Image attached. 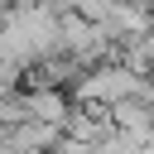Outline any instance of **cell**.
I'll list each match as a JSON object with an SVG mask.
<instances>
[{"label":"cell","mask_w":154,"mask_h":154,"mask_svg":"<svg viewBox=\"0 0 154 154\" xmlns=\"http://www.w3.org/2000/svg\"><path fill=\"white\" fill-rule=\"evenodd\" d=\"M140 53H144V63H149V77H154V24L144 29V38H140Z\"/></svg>","instance_id":"obj_1"},{"label":"cell","mask_w":154,"mask_h":154,"mask_svg":"<svg viewBox=\"0 0 154 154\" xmlns=\"http://www.w3.org/2000/svg\"><path fill=\"white\" fill-rule=\"evenodd\" d=\"M130 5H140V10H149V14H154V0H130Z\"/></svg>","instance_id":"obj_2"}]
</instances>
